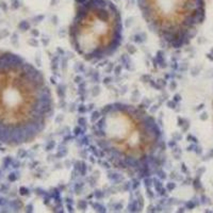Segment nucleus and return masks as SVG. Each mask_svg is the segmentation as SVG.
<instances>
[{
    "mask_svg": "<svg viewBox=\"0 0 213 213\" xmlns=\"http://www.w3.org/2000/svg\"><path fill=\"white\" fill-rule=\"evenodd\" d=\"M53 110L44 74L19 54L0 51V144L16 147L36 140Z\"/></svg>",
    "mask_w": 213,
    "mask_h": 213,
    "instance_id": "1",
    "label": "nucleus"
},
{
    "mask_svg": "<svg viewBox=\"0 0 213 213\" xmlns=\"http://www.w3.org/2000/svg\"><path fill=\"white\" fill-rule=\"evenodd\" d=\"M92 133L105 159L131 175L149 173L164 149L163 133L156 118L129 103L113 102L103 107Z\"/></svg>",
    "mask_w": 213,
    "mask_h": 213,
    "instance_id": "2",
    "label": "nucleus"
},
{
    "mask_svg": "<svg viewBox=\"0 0 213 213\" xmlns=\"http://www.w3.org/2000/svg\"><path fill=\"white\" fill-rule=\"evenodd\" d=\"M123 17L112 0H75L68 37L72 49L85 61L113 56L123 42Z\"/></svg>",
    "mask_w": 213,
    "mask_h": 213,
    "instance_id": "3",
    "label": "nucleus"
},
{
    "mask_svg": "<svg viewBox=\"0 0 213 213\" xmlns=\"http://www.w3.org/2000/svg\"><path fill=\"white\" fill-rule=\"evenodd\" d=\"M148 28L170 48L187 46L206 19L205 0H136Z\"/></svg>",
    "mask_w": 213,
    "mask_h": 213,
    "instance_id": "4",
    "label": "nucleus"
},
{
    "mask_svg": "<svg viewBox=\"0 0 213 213\" xmlns=\"http://www.w3.org/2000/svg\"><path fill=\"white\" fill-rule=\"evenodd\" d=\"M212 105H213V102H212Z\"/></svg>",
    "mask_w": 213,
    "mask_h": 213,
    "instance_id": "5",
    "label": "nucleus"
}]
</instances>
